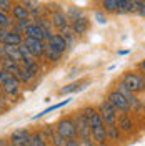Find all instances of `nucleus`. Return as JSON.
<instances>
[{"mask_svg": "<svg viewBox=\"0 0 145 146\" xmlns=\"http://www.w3.org/2000/svg\"><path fill=\"white\" fill-rule=\"evenodd\" d=\"M82 113L85 115V118L89 119V123H90V129H92V138L97 141V143H105V139H107V126H105V123H103V119L100 116L99 110L92 108H83L82 110Z\"/></svg>", "mask_w": 145, "mask_h": 146, "instance_id": "nucleus-1", "label": "nucleus"}, {"mask_svg": "<svg viewBox=\"0 0 145 146\" xmlns=\"http://www.w3.org/2000/svg\"><path fill=\"white\" fill-rule=\"evenodd\" d=\"M120 83H122V85H125L132 93H138V91H142L145 88V78L142 76V75L134 73V72L125 73Z\"/></svg>", "mask_w": 145, "mask_h": 146, "instance_id": "nucleus-2", "label": "nucleus"}, {"mask_svg": "<svg viewBox=\"0 0 145 146\" xmlns=\"http://www.w3.org/2000/svg\"><path fill=\"white\" fill-rule=\"evenodd\" d=\"M99 113L105 126H117V110L109 103V100H103L99 106Z\"/></svg>", "mask_w": 145, "mask_h": 146, "instance_id": "nucleus-3", "label": "nucleus"}, {"mask_svg": "<svg viewBox=\"0 0 145 146\" xmlns=\"http://www.w3.org/2000/svg\"><path fill=\"white\" fill-rule=\"evenodd\" d=\"M75 125H77V136L80 138V141H92L90 123L85 118L83 113H77L75 115Z\"/></svg>", "mask_w": 145, "mask_h": 146, "instance_id": "nucleus-4", "label": "nucleus"}, {"mask_svg": "<svg viewBox=\"0 0 145 146\" xmlns=\"http://www.w3.org/2000/svg\"><path fill=\"white\" fill-rule=\"evenodd\" d=\"M57 133L64 138V139L77 138V125H75V119H72V118L60 119L58 125H57Z\"/></svg>", "mask_w": 145, "mask_h": 146, "instance_id": "nucleus-5", "label": "nucleus"}, {"mask_svg": "<svg viewBox=\"0 0 145 146\" xmlns=\"http://www.w3.org/2000/svg\"><path fill=\"white\" fill-rule=\"evenodd\" d=\"M107 100H109L110 105L117 110V111H120V113H128V111H130V105H128L127 98H125L118 90L110 91L109 96H107Z\"/></svg>", "mask_w": 145, "mask_h": 146, "instance_id": "nucleus-6", "label": "nucleus"}, {"mask_svg": "<svg viewBox=\"0 0 145 146\" xmlns=\"http://www.w3.org/2000/svg\"><path fill=\"white\" fill-rule=\"evenodd\" d=\"M30 139H32V135L30 131L22 128V129H15L10 136V143L13 146H30Z\"/></svg>", "mask_w": 145, "mask_h": 146, "instance_id": "nucleus-7", "label": "nucleus"}, {"mask_svg": "<svg viewBox=\"0 0 145 146\" xmlns=\"http://www.w3.org/2000/svg\"><path fill=\"white\" fill-rule=\"evenodd\" d=\"M23 45L27 46L28 52L34 55L35 58H37V56H45V46H47V43H44V42L25 36V38H23Z\"/></svg>", "mask_w": 145, "mask_h": 146, "instance_id": "nucleus-8", "label": "nucleus"}, {"mask_svg": "<svg viewBox=\"0 0 145 146\" xmlns=\"http://www.w3.org/2000/svg\"><path fill=\"white\" fill-rule=\"evenodd\" d=\"M25 36H28V38H34V40H40V42H44L45 38L48 40L47 32L40 27L38 23H30V25L25 28Z\"/></svg>", "mask_w": 145, "mask_h": 146, "instance_id": "nucleus-9", "label": "nucleus"}, {"mask_svg": "<svg viewBox=\"0 0 145 146\" xmlns=\"http://www.w3.org/2000/svg\"><path fill=\"white\" fill-rule=\"evenodd\" d=\"M2 88H3V91L7 93V95H17L18 90H20V80H18L15 75H10L9 78L5 80V82L2 83Z\"/></svg>", "mask_w": 145, "mask_h": 146, "instance_id": "nucleus-10", "label": "nucleus"}, {"mask_svg": "<svg viewBox=\"0 0 145 146\" xmlns=\"http://www.w3.org/2000/svg\"><path fill=\"white\" fill-rule=\"evenodd\" d=\"M0 68L17 76V73L20 72V70H22V65L17 63V62H13V60H10V58H7V56H5V58H2V60H0Z\"/></svg>", "mask_w": 145, "mask_h": 146, "instance_id": "nucleus-11", "label": "nucleus"}, {"mask_svg": "<svg viewBox=\"0 0 145 146\" xmlns=\"http://www.w3.org/2000/svg\"><path fill=\"white\" fill-rule=\"evenodd\" d=\"M48 45L52 46L54 50L60 52V53H64L65 50L68 48V43L65 42V38L60 35V33H57V35H52V38L48 40Z\"/></svg>", "mask_w": 145, "mask_h": 146, "instance_id": "nucleus-12", "label": "nucleus"}, {"mask_svg": "<svg viewBox=\"0 0 145 146\" xmlns=\"http://www.w3.org/2000/svg\"><path fill=\"white\" fill-rule=\"evenodd\" d=\"M23 43V36L17 33L15 30H10L9 35L5 36V40H3V43L2 45H7V46H20Z\"/></svg>", "mask_w": 145, "mask_h": 146, "instance_id": "nucleus-13", "label": "nucleus"}, {"mask_svg": "<svg viewBox=\"0 0 145 146\" xmlns=\"http://www.w3.org/2000/svg\"><path fill=\"white\" fill-rule=\"evenodd\" d=\"M52 25L58 27L60 30L68 27V17L65 13H62V12H55L54 15H52Z\"/></svg>", "mask_w": 145, "mask_h": 146, "instance_id": "nucleus-14", "label": "nucleus"}, {"mask_svg": "<svg viewBox=\"0 0 145 146\" xmlns=\"http://www.w3.org/2000/svg\"><path fill=\"white\" fill-rule=\"evenodd\" d=\"M87 27H89V22H87V18L85 17L77 18V20H73V23H72V30H73L75 35H82V33H85Z\"/></svg>", "mask_w": 145, "mask_h": 146, "instance_id": "nucleus-15", "label": "nucleus"}, {"mask_svg": "<svg viewBox=\"0 0 145 146\" xmlns=\"http://www.w3.org/2000/svg\"><path fill=\"white\" fill-rule=\"evenodd\" d=\"M3 48H5V56H7V58H10V60H13V62H17V63L22 65V53H20L18 46L3 45Z\"/></svg>", "mask_w": 145, "mask_h": 146, "instance_id": "nucleus-16", "label": "nucleus"}, {"mask_svg": "<svg viewBox=\"0 0 145 146\" xmlns=\"http://www.w3.org/2000/svg\"><path fill=\"white\" fill-rule=\"evenodd\" d=\"M12 15L15 17V20H18V22H23V20H28L30 12H28L23 5H13V9H12Z\"/></svg>", "mask_w": 145, "mask_h": 146, "instance_id": "nucleus-17", "label": "nucleus"}, {"mask_svg": "<svg viewBox=\"0 0 145 146\" xmlns=\"http://www.w3.org/2000/svg\"><path fill=\"white\" fill-rule=\"evenodd\" d=\"M132 126H134V123H132L130 116H128L127 113H122V115L118 116V129L128 133V131H132Z\"/></svg>", "mask_w": 145, "mask_h": 146, "instance_id": "nucleus-18", "label": "nucleus"}, {"mask_svg": "<svg viewBox=\"0 0 145 146\" xmlns=\"http://www.w3.org/2000/svg\"><path fill=\"white\" fill-rule=\"evenodd\" d=\"M68 103H70V98H67V100L60 101V103H57V105H54V106H50V108L44 110L42 113H38V115H35V116H34V119H38L40 116H44V115H47V113H52L54 110H58V108H62V106H65V105H68Z\"/></svg>", "mask_w": 145, "mask_h": 146, "instance_id": "nucleus-19", "label": "nucleus"}, {"mask_svg": "<svg viewBox=\"0 0 145 146\" xmlns=\"http://www.w3.org/2000/svg\"><path fill=\"white\" fill-rule=\"evenodd\" d=\"M45 56L50 60V62H58V60H60V56H62V53H60V52H57V50H54L52 46L47 43V46H45Z\"/></svg>", "mask_w": 145, "mask_h": 146, "instance_id": "nucleus-20", "label": "nucleus"}, {"mask_svg": "<svg viewBox=\"0 0 145 146\" xmlns=\"http://www.w3.org/2000/svg\"><path fill=\"white\" fill-rule=\"evenodd\" d=\"M60 35H62V36L65 38V42L68 43V46L72 45V43H73V40H75V33H73V30H72L70 27L62 28V30H60Z\"/></svg>", "mask_w": 145, "mask_h": 146, "instance_id": "nucleus-21", "label": "nucleus"}, {"mask_svg": "<svg viewBox=\"0 0 145 146\" xmlns=\"http://www.w3.org/2000/svg\"><path fill=\"white\" fill-rule=\"evenodd\" d=\"M23 7H25L28 12H32V13H38V12L42 10V5H40L38 2H35V0H25Z\"/></svg>", "mask_w": 145, "mask_h": 146, "instance_id": "nucleus-22", "label": "nucleus"}, {"mask_svg": "<svg viewBox=\"0 0 145 146\" xmlns=\"http://www.w3.org/2000/svg\"><path fill=\"white\" fill-rule=\"evenodd\" d=\"M105 12H117L118 10V0H103L102 2Z\"/></svg>", "mask_w": 145, "mask_h": 146, "instance_id": "nucleus-23", "label": "nucleus"}, {"mask_svg": "<svg viewBox=\"0 0 145 146\" xmlns=\"http://www.w3.org/2000/svg\"><path fill=\"white\" fill-rule=\"evenodd\" d=\"M30 146H47L45 145V139L40 133H35L32 135V139H30Z\"/></svg>", "mask_w": 145, "mask_h": 146, "instance_id": "nucleus-24", "label": "nucleus"}, {"mask_svg": "<svg viewBox=\"0 0 145 146\" xmlns=\"http://www.w3.org/2000/svg\"><path fill=\"white\" fill-rule=\"evenodd\" d=\"M107 136H109L110 139H118V136H120L118 126H107Z\"/></svg>", "mask_w": 145, "mask_h": 146, "instance_id": "nucleus-25", "label": "nucleus"}, {"mask_svg": "<svg viewBox=\"0 0 145 146\" xmlns=\"http://www.w3.org/2000/svg\"><path fill=\"white\" fill-rule=\"evenodd\" d=\"M80 88H83V86H80L79 83H70V85H67V86H64V88L60 90V93H62V95H65V93H72V91L80 90Z\"/></svg>", "mask_w": 145, "mask_h": 146, "instance_id": "nucleus-26", "label": "nucleus"}, {"mask_svg": "<svg viewBox=\"0 0 145 146\" xmlns=\"http://www.w3.org/2000/svg\"><path fill=\"white\" fill-rule=\"evenodd\" d=\"M10 23H12V20L9 18V15L3 13V12H0V28H9Z\"/></svg>", "mask_w": 145, "mask_h": 146, "instance_id": "nucleus-27", "label": "nucleus"}, {"mask_svg": "<svg viewBox=\"0 0 145 146\" xmlns=\"http://www.w3.org/2000/svg\"><path fill=\"white\" fill-rule=\"evenodd\" d=\"M12 9H13V7H12V0H0V12L7 13V12H10Z\"/></svg>", "mask_w": 145, "mask_h": 146, "instance_id": "nucleus-28", "label": "nucleus"}, {"mask_svg": "<svg viewBox=\"0 0 145 146\" xmlns=\"http://www.w3.org/2000/svg\"><path fill=\"white\" fill-rule=\"evenodd\" d=\"M52 139H54V146H65V139L60 136L58 133H57V135H54V136H52Z\"/></svg>", "mask_w": 145, "mask_h": 146, "instance_id": "nucleus-29", "label": "nucleus"}, {"mask_svg": "<svg viewBox=\"0 0 145 146\" xmlns=\"http://www.w3.org/2000/svg\"><path fill=\"white\" fill-rule=\"evenodd\" d=\"M95 18H97V22H99L100 25H105L107 23V18H105V15L102 12H95Z\"/></svg>", "mask_w": 145, "mask_h": 146, "instance_id": "nucleus-30", "label": "nucleus"}, {"mask_svg": "<svg viewBox=\"0 0 145 146\" xmlns=\"http://www.w3.org/2000/svg\"><path fill=\"white\" fill-rule=\"evenodd\" d=\"M65 146H80V139H77V138L65 139Z\"/></svg>", "mask_w": 145, "mask_h": 146, "instance_id": "nucleus-31", "label": "nucleus"}, {"mask_svg": "<svg viewBox=\"0 0 145 146\" xmlns=\"http://www.w3.org/2000/svg\"><path fill=\"white\" fill-rule=\"evenodd\" d=\"M9 28H0V43H3V40H5V36L9 35Z\"/></svg>", "mask_w": 145, "mask_h": 146, "instance_id": "nucleus-32", "label": "nucleus"}, {"mask_svg": "<svg viewBox=\"0 0 145 146\" xmlns=\"http://www.w3.org/2000/svg\"><path fill=\"white\" fill-rule=\"evenodd\" d=\"M137 13L142 15V17H145V0L140 2V5H138V12H137Z\"/></svg>", "mask_w": 145, "mask_h": 146, "instance_id": "nucleus-33", "label": "nucleus"}, {"mask_svg": "<svg viewBox=\"0 0 145 146\" xmlns=\"http://www.w3.org/2000/svg\"><path fill=\"white\" fill-rule=\"evenodd\" d=\"M2 58H5V48L3 46H0V60Z\"/></svg>", "mask_w": 145, "mask_h": 146, "instance_id": "nucleus-34", "label": "nucleus"}, {"mask_svg": "<svg viewBox=\"0 0 145 146\" xmlns=\"http://www.w3.org/2000/svg\"><path fill=\"white\" fill-rule=\"evenodd\" d=\"M0 146H9L7 139H2V138H0Z\"/></svg>", "mask_w": 145, "mask_h": 146, "instance_id": "nucleus-35", "label": "nucleus"}, {"mask_svg": "<svg viewBox=\"0 0 145 146\" xmlns=\"http://www.w3.org/2000/svg\"><path fill=\"white\" fill-rule=\"evenodd\" d=\"M140 68L145 72V60H142V62H140Z\"/></svg>", "mask_w": 145, "mask_h": 146, "instance_id": "nucleus-36", "label": "nucleus"}, {"mask_svg": "<svg viewBox=\"0 0 145 146\" xmlns=\"http://www.w3.org/2000/svg\"><path fill=\"white\" fill-rule=\"evenodd\" d=\"M134 2H137V3H140V2H142V0H134Z\"/></svg>", "mask_w": 145, "mask_h": 146, "instance_id": "nucleus-37", "label": "nucleus"}, {"mask_svg": "<svg viewBox=\"0 0 145 146\" xmlns=\"http://www.w3.org/2000/svg\"><path fill=\"white\" fill-rule=\"evenodd\" d=\"M52 146H54V145H52Z\"/></svg>", "mask_w": 145, "mask_h": 146, "instance_id": "nucleus-38", "label": "nucleus"}, {"mask_svg": "<svg viewBox=\"0 0 145 146\" xmlns=\"http://www.w3.org/2000/svg\"><path fill=\"white\" fill-rule=\"evenodd\" d=\"M12 146H13V145H12Z\"/></svg>", "mask_w": 145, "mask_h": 146, "instance_id": "nucleus-39", "label": "nucleus"}]
</instances>
